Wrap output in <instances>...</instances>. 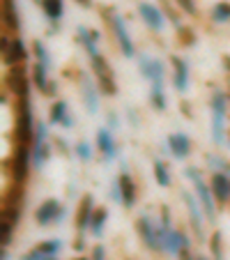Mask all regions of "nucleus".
Here are the masks:
<instances>
[{
  "label": "nucleus",
  "mask_w": 230,
  "mask_h": 260,
  "mask_svg": "<svg viewBox=\"0 0 230 260\" xmlns=\"http://www.w3.org/2000/svg\"><path fill=\"white\" fill-rule=\"evenodd\" d=\"M23 260H53V258H49V255H46V251L42 249V246H37V249L28 251V253L23 255Z\"/></svg>",
  "instance_id": "32"
},
{
  "label": "nucleus",
  "mask_w": 230,
  "mask_h": 260,
  "mask_svg": "<svg viewBox=\"0 0 230 260\" xmlns=\"http://www.w3.org/2000/svg\"><path fill=\"white\" fill-rule=\"evenodd\" d=\"M225 108H228L225 94L223 92H214V94H212V138H214L216 145H221V143H223Z\"/></svg>",
  "instance_id": "4"
},
{
  "label": "nucleus",
  "mask_w": 230,
  "mask_h": 260,
  "mask_svg": "<svg viewBox=\"0 0 230 260\" xmlns=\"http://www.w3.org/2000/svg\"><path fill=\"white\" fill-rule=\"evenodd\" d=\"M173 62V85H175L177 92H186V88H189V67H186V62L182 58H175L173 55L171 58Z\"/></svg>",
  "instance_id": "14"
},
{
  "label": "nucleus",
  "mask_w": 230,
  "mask_h": 260,
  "mask_svg": "<svg viewBox=\"0 0 230 260\" xmlns=\"http://www.w3.org/2000/svg\"><path fill=\"white\" fill-rule=\"evenodd\" d=\"M40 246L46 251V255H49V258H53V255L60 251V246H62V244H60V240H49V242H44V244H40Z\"/></svg>",
  "instance_id": "33"
},
{
  "label": "nucleus",
  "mask_w": 230,
  "mask_h": 260,
  "mask_svg": "<svg viewBox=\"0 0 230 260\" xmlns=\"http://www.w3.org/2000/svg\"><path fill=\"white\" fill-rule=\"evenodd\" d=\"M53 260H55V258H53Z\"/></svg>",
  "instance_id": "45"
},
{
  "label": "nucleus",
  "mask_w": 230,
  "mask_h": 260,
  "mask_svg": "<svg viewBox=\"0 0 230 260\" xmlns=\"http://www.w3.org/2000/svg\"><path fill=\"white\" fill-rule=\"evenodd\" d=\"M76 3H79L81 7H90V5H92V0H76Z\"/></svg>",
  "instance_id": "40"
},
{
  "label": "nucleus",
  "mask_w": 230,
  "mask_h": 260,
  "mask_svg": "<svg viewBox=\"0 0 230 260\" xmlns=\"http://www.w3.org/2000/svg\"><path fill=\"white\" fill-rule=\"evenodd\" d=\"M150 102L157 111H166V97H163V85H152L150 90Z\"/></svg>",
  "instance_id": "28"
},
{
  "label": "nucleus",
  "mask_w": 230,
  "mask_h": 260,
  "mask_svg": "<svg viewBox=\"0 0 230 260\" xmlns=\"http://www.w3.org/2000/svg\"><path fill=\"white\" fill-rule=\"evenodd\" d=\"M106 219H108V210L106 207H102V210H94V216H92V233L94 237H102L104 233V226H106Z\"/></svg>",
  "instance_id": "26"
},
{
  "label": "nucleus",
  "mask_w": 230,
  "mask_h": 260,
  "mask_svg": "<svg viewBox=\"0 0 230 260\" xmlns=\"http://www.w3.org/2000/svg\"><path fill=\"white\" fill-rule=\"evenodd\" d=\"M5 83H7V88H10V92L16 94V99L30 92V88H28V76H25L23 64H14V67L10 69V74H7Z\"/></svg>",
  "instance_id": "10"
},
{
  "label": "nucleus",
  "mask_w": 230,
  "mask_h": 260,
  "mask_svg": "<svg viewBox=\"0 0 230 260\" xmlns=\"http://www.w3.org/2000/svg\"><path fill=\"white\" fill-rule=\"evenodd\" d=\"M212 193H214L216 203H221V205L228 201V196H230V180L223 175V173H214V175H212Z\"/></svg>",
  "instance_id": "16"
},
{
  "label": "nucleus",
  "mask_w": 230,
  "mask_h": 260,
  "mask_svg": "<svg viewBox=\"0 0 230 260\" xmlns=\"http://www.w3.org/2000/svg\"><path fill=\"white\" fill-rule=\"evenodd\" d=\"M92 72L94 76H97V83H99V90H102L104 94H108V97H113V94L118 92V85H115V76H113V69L111 64L106 62V58L104 55H92Z\"/></svg>",
  "instance_id": "2"
},
{
  "label": "nucleus",
  "mask_w": 230,
  "mask_h": 260,
  "mask_svg": "<svg viewBox=\"0 0 230 260\" xmlns=\"http://www.w3.org/2000/svg\"><path fill=\"white\" fill-rule=\"evenodd\" d=\"M3 21L10 30H19V14H16L14 0H3Z\"/></svg>",
  "instance_id": "23"
},
{
  "label": "nucleus",
  "mask_w": 230,
  "mask_h": 260,
  "mask_svg": "<svg viewBox=\"0 0 230 260\" xmlns=\"http://www.w3.org/2000/svg\"><path fill=\"white\" fill-rule=\"evenodd\" d=\"M76 154H79V159H83V161H90L92 152H90V145H88V143L81 141L79 145H76Z\"/></svg>",
  "instance_id": "34"
},
{
  "label": "nucleus",
  "mask_w": 230,
  "mask_h": 260,
  "mask_svg": "<svg viewBox=\"0 0 230 260\" xmlns=\"http://www.w3.org/2000/svg\"><path fill=\"white\" fill-rule=\"evenodd\" d=\"M138 14H141V19L145 21L152 30H157V32L163 30V25H166V21H163V12L157 10L154 5H150V3H138Z\"/></svg>",
  "instance_id": "12"
},
{
  "label": "nucleus",
  "mask_w": 230,
  "mask_h": 260,
  "mask_svg": "<svg viewBox=\"0 0 230 260\" xmlns=\"http://www.w3.org/2000/svg\"><path fill=\"white\" fill-rule=\"evenodd\" d=\"M32 79H35V85H37L42 92H55V85L46 81V67H42V64H35Z\"/></svg>",
  "instance_id": "24"
},
{
  "label": "nucleus",
  "mask_w": 230,
  "mask_h": 260,
  "mask_svg": "<svg viewBox=\"0 0 230 260\" xmlns=\"http://www.w3.org/2000/svg\"><path fill=\"white\" fill-rule=\"evenodd\" d=\"M32 49H35V55H37V64H42V67L49 69V67H51V58H49V51L44 49V44L37 40V42L32 44Z\"/></svg>",
  "instance_id": "30"
},
{
  "label": "nucleus",
  "mask_w": 230,
  "mask_h": 260,
  "mask_svg": "<svg viewBox=\"0 0 230 260\" xmlns=\"http://www.w3.org/2000/svg\"><path fill=\"white\" fill-rule=\"evenodd\" d=\"M74 260H88V258H74Z\"/></svg>",
  "instance_id": "44"
},
{
  "label": "nucleus",
  "mask_w": 230,
  "mask_h": 260,
  "mask_svg": "<svg viewBox=\"0 0 230 260\" xmlns=\"http://www.w3.org/2000/svg\"><path fill=\"white\" fill-rule=\"evenodd\" d=\"M108 122H111V127H118V118H115L113 111H111V115H108Z\"/></svg>",
  "instance_id": "39"
},
{
  "label": "nucleus",
  "mask_w": 230,
  "mask_h": 260,
  "mask_svg": "<svg viewBox=\"0 0 230 260\" xmlns=\"http://www.w3.org/2000/svg\"><path fill=\"white\" fill-rule=\"evenodd\" d=\"M168 150H171V154L175 159H186L191 152V141L186 134H171L168 136Z\"/></svg>",
  "instance_id": "13"
},
{
  "label": "nucleus",
  "mask_w": 230,
  "mask_h": 260,
  "mask_svg": "<svg viewBox=\"0 0 230 260\" xmlns=\"http://www.w3.org/2000/svg\"><path fill=\"white\" fill-rule=\"evenodd\" d=\"M180 258H182V260H191V258H189V253H186V249L180 253ZM196 260H205V258H196Z\"/></svg>",
  "instance_id": "41"
},
{
  "label": "nucleus",
  "mask_w": 230,
  "mask_h": 260,
  "mask_svg": "<svg viewBox=\"0 0 230 260\" xmlns=\"http://www.w3.org/2000/svg\"><path fill=\"white\" fill-rule=\"evenodd\" d=\"M81 90H83V104H85V108H88V113L94 115L97 113V90H94L92 81L83 76V81H81Z\"/></svg>",
  "instance_id": "20"
},
{
  "label": "nucleus",
  "mask_w": 230,
  "mask_h": 260,
  "mask_svg": "<svg viewBox=\"0 0 230 260\" xmlns=\"http://www.w3.org/2000/svg\"><path fill=\"white\" fill-rule=\"evenodd\" d=\"M159 3H161V7H163V12H166V16H168V19H171L173 23H177V21H180V19H177L175 10H173V7H171V0H159Z\"/></svg>",
  "instance_id": "36"
},
{
  "label": "nucleus",
  "mask_w": 230,
  "mask_h": 260,
  "mask_svg": "<svg viewBox=\"0 0 230 260\" xmlns=\"http://www.w3.org/2000/svg\"><path fill=\"white\" fill-rule=\"evenodd\" d=\"M212 19L216 23H228L230 21V3H216L212 7Z\"/></svg>",
  "instance_id": "27"
},
{
  "label": "nucleus",
  "mask_w": 230,
  "mask_h": 260,
  "mask_svg": "<svg viewBox=\"0 0 230 260\" xmlns=\"http://www.w3.org/2000/svg\"><path fill=\"white\" fill-rule=\"evenodd\" d=\"M111 28L113 32H115V40H118V46L120 51H122L124 58H134V42H132V35H129L127 30V23H124V19L120 14H111Z\"/></svg>",
  "instance_id": "6"
},
{
  "label": "nucleus",
  "mask_w": 230,
  "mask_h": 260,
  "mask_svg": "<svg viewBox=\"0 0 230 260\" xmlns=\"http://www.w3.org/2000/svg\"><path fill=\"white\" fill-rule=\"evenodd\" d=\"M92 216H94V198L90 193H85L79 210H76V231L83 233L85 228L92 226Z\"/></svg>",
  "instance_id": "11"
},
{
  "label": "nucleus",
  "mask_w": 230,
  "mask_h": 260,
  "mask_svg": "<svg viewBox=\"0 0 230 260\" xmlns=\"http://www.w3.org/2000/svg\"><path fill=\"white\" fill-rule=\"evenodd\" d=\"M76 35H79V42L85 46V51L90 53V58L99 53V51H97L99 35H97V32H92V30H88V28H83V25H79V28H76Z\"/></svg>",
  "instance_id": "21"
},
{
  "label": "nucleus",
  "mask_w": 230,
  "mask_h": 260,
  "mask_svg": "<svg viewBox=\"0 0 230 260\" xmlns=\"http://www.w3.org/2000/svg\"><path fill=\"white\" fill-rule=\"evenodd\" d=\"M182 198H184L186 207H189V214H191V226H193V231H196V237H201L203 240V216H201V207H198V203L193 201V196H191L189 191L182 193Z\"/></svg>",
  "instance_id": "18"
},
{
  "label": "nucleus",
  "mask_w": 230,
  "mask_h": 260,
  "mask_svg": "<svg viewBox=\"0 0 230 260\" xmlns=\"http://www.w3.org/2000/svg\"><path fill=\"white\" fill-rule=\"evenodd\" d=\"M180 40L184 46H191V44H196V35L191 32L189 28H180Z\"/></svg>",
  "instance_id": "35"
},
{
  "label": "nucleus",
  "mask_w": 230,
  "mask_h": 260,
  "mask_svg": "<svg viewBox=\"0 0 230 260\" xmlns=\"http://www.w3.org/2000/svg\"><path fill=\"white\" fill-rule=\"evenodd\" d=\"M51 122L53 124H62V127H72L74 120L67 113V102H55L51 106Z\"/></svg>",
  "instance_id": "22"
},
{
  "label": "nucleus",
  "mask_w": 230,
  "mask_h": 260,
  "mask_svg": "<svg viewBox=\"0 0 230 260\" xmlns=\"http://www.w3.org/2000/svg\"><path fill=\"white\" fill-rule=\"evenodd\" d=\"M14 143L16 145H32L35 143V129H32V104H30V92L19 97L16 102V122H14Z\"/></svg>",
  "instance_id": "1"
},
{
  "label": "nucleus",
  "mask_w": 230,
  "mask_h": 260,
  "mask_svg": "<svg viewBox=\"0 0 230 260\" xmlns=\"http://www.w3.org/2000/svg\"><path fill=\"white\" fill-rule=\"evenodd\" d=\"M92 260H106V251H104L102 244H97L92 249Z\"/></svg>",
  "instance_id": "38"
},
{
  "label": "nucleus",
  "mask_w": 230,
  "mask_h": 260,
  "mask_svg": "<svg viewBox=\"0 0 230 260\" xmlns=\"http://www.w3.org/2000/svg\"><path fill=\"white\" fill-rule=\"evenodd\" d=\"M184 173H186L189 180H193V187H196L198 198H201L203 207H205V214L214 221L216 219V205H214V201H212V196H214V193H212V187H207V182L203 180V175H201L198 168H186Z\"/></svg>",
  "instance_id": "3"
},
{
  "label": "nucleus",
  "mask_w": 230,
  "mask_h": 260,
  "mask_svg": "<svg viewBox=\"0 0 230 260\" xmlns=\"http://www.w3.org/2000/svg\"><path fill=\"white\" fill-rule=\"evenodd\" d=\"M154 177H157V184H159V187H168V184H171L168 168H166V164H163L161 159H157V161H154Z\"/></svg>",
  "instance_id": "29"
},
{
  "label": "nucleus",
  "mask_w": 230,
  "mask_h": 260,
  "mask_svg": "<svg viewBox=\"0 0 230 260\" xmlns=\"http://www.w3.org/2000/svg\"><path fill=\"white\" fill-rule=\"evenodd\" d=\"M118 187H120V196H122L124 207H134V203H136V184H134V180L127 173H122L118 177Z\"/></svg>",
  "instance_id": "17"
},
{
  "label": "nucleus",
  "mask_w": 230,
  "mask_h": 260,
  "mask_svg": "<svg viewBox=\"0 0 230 260\" xmlns=\"http://www.w3.org/2000/svg\"><path fill=\"white\" fill-rule=\"evenodd\" d=\"M184 249H189V240H186V235H182L180 231H168V235H166V251L180 255Z\"/></svg>",
  "instance_id": "19"
},
{
  "label": "nucleus",
  "mask_w": 230,
  "mask_h": 260,
  "mask_svg": "<svg viewBox=\"0 0 230 260\" xmlns=\"http://www.w3.org/2000/svg\"><path fill=\"white\" fill-rule=\"evenodd\" d=\"M138 69L152 85H163V64L159 60H152L147 55H138Z\"/></svg>",
  "instance_id": "9"
},
{
  "label": "nucleus",
  "mask_w": 230,
  "mask_h": 260,
  "mask_svg": "<svg viewBox=\"0 0 230 260\" xmlns=\"http://www.w3.org/2000/svg\"><path fill=\"white\" fill-rule=\"evenodd\" d=\"M182 111H184V115H186V118H191V113H189V104H182Z\"/></svg>",
  "instance_id": "43"
},
{
  "label": "nucleus",
  "mask_w": 230,
  "mask_h": 260,
  "mask_svg": "<svg viewBox=\"0 0 230 260\" xmlns=\"http://www.w3.org/2000/svg\"><path fill=\"white\" fill-rule=\"evenodd\" d=\"M97 145H99V152L104 154L106 159H113L115 154H118V147H115V138H113L111 129L102 127L97 132Z\"/></svg>",
  "instance_id": "15"
},
{
  "label": "nucleus",
  "mask_w": 230,
  "mask_h": 260,
  "mask_svg": "<svg viewBox=\"0 0 230 260\" xmlns=\"http://www.w3.org/2000/svg\"><path fill=\"white\" fill-rule=\"evenodd\" d=\"M28 58V51H25L23 46V40H19V37H3V60H5L7 64H21L23 60Z\"/></svg>",
  "instance_id": "7"
},
{
  "label": "nucleus",
  "mask_w": 230,
  "mask_h": 260,
  "mask_svg": "<svg viewBox=\"0 0 230 260\" xmlns=\"http://www.w3.org/2000/svg\"><path fill=\"white\" fill-rule=\"evenodd\" d=\"M35 219H37L40 226H46V223H58V221L62 219V205H60L55 198H49V201H44L40 207H37Z\"/></svg>",
  "instance_id": "8"
},
{
  "label": "nucleus",
  "mask_w": 230,
  "mask_h": 260,
  "mask_svg": "<svg viewBox=\"0 0 230 260\" xmlns=\"http://www.w3.org/2000/svg\"><path fill=\"white\" fill-rule=\"evenodd\" d=\"M223 67L230 72V55H223Z\"/></svg>",
  "instance_id": "42"
},
{
  "label": "nucleus",
  "mask_w": 230,
  "mask_h": 260,
  "mask_svg": "<svg viewBox=\"0 0 230 260\" xmlns=\"http://www.w3.org/2000/svg\"><path fill=\"white\" fill-rule=\"evenodd\" d=\"M30 164H32V150L28 145H16L14 157H12V177H14V184H23L28 180Z\"/></svg>",
  "instance_id": "5"
},
{
  "label": "nucleus",
  "mask_w": 230,
  "mask_h": 260,
  "mask_svg": "<svg viewBox=\"0 0 230 260\" xmlns=\"http://www.w3.org/2000/svg\"><path fill=\"white\" fill-rule=\"evenodd\" d=\"M42 7H44L46 16H49L51 21H58L60 16H62V10H64L62 0H42Z\"/></svg>",
  "instance_id": "25"
},
{
  "label": "nucleus",
  "mask_w": 230,
  "mask_h": 260,
  "mask_svg": "<svg viewBox=\"0 0 230 260\" xmlns=\"http://www.w3.org/2000/svg\"><path fill=\"white\" fill-rule=\"evenodd\" d=\"M210 246H212V255H214V260H223V246H221V233H214V235H212Z\"/></svg>",
  "instance_id": "31"
},
{
  "label": "nucleus",
  "mask_w": 230,
  "mask_h": 260,
  "mask_svg": "<svg viewBox=\"0 0 230 260\" xmlns=\"http://www.w3.org/2000/svg\"><path fill=\"white\" fill-rule=\"evenodd\" d=\"M175 3L186 12V14H196V3H193V0H175Z\"/></svg>",
  "instance_id": "37"
}]
</instances>
